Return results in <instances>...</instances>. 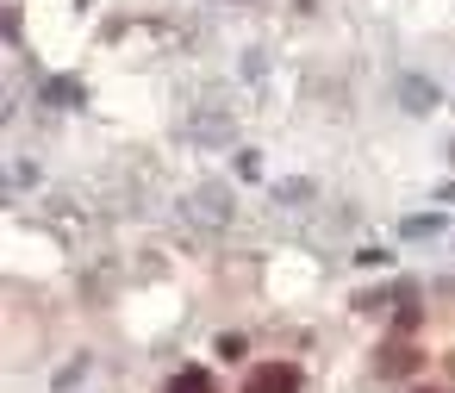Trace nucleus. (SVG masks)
Instances as JSON below:
<instances>
[{
	"mask_svg": "<svg viewBox=\"0 0 455 393\" xmlns=\"http://www.w3.org/2000/svg\"><path fill=\"white\" fill-rule=\"evenodd\" d=\"M169 393H219V381H212L206 368H181V374L169 381Z\"/></svg>",
	"mask_w": 455,
	"mask_h": 393,
	"instance_id": "2",
	"label": "nucleus"
},
{
	"mask_svg": "<svg viewBox=\"0 0 455 393\" xmlns=\"http://www.w3.org/2000/svg\"><path fill=\"white\" fill-rule=\"evenodd\" d=\"M250 393H299V368H287V362L256 368V374H250Z\"/></svg>",
	"mask_w": 455,
	"mask_h": 393,
	"instance_id": "1",
	"label": "nucleus"
},
{
	"mask_svg": "<svg viewBox=\"0 0 455 393\" xmlns=\"http://www.w3.org/2000/svg\"><path fill=\"white\" fill-rule=\"evenodd\" d=\"M380 368H387V374H405V368H411V349H405V343H393V349H387V362H380Z\"/></svg>",
	"mask_w": 455,
	"mask_h": 393,
	"instance_id": "3",
	"label": "nucleus"
}]
</instances>
